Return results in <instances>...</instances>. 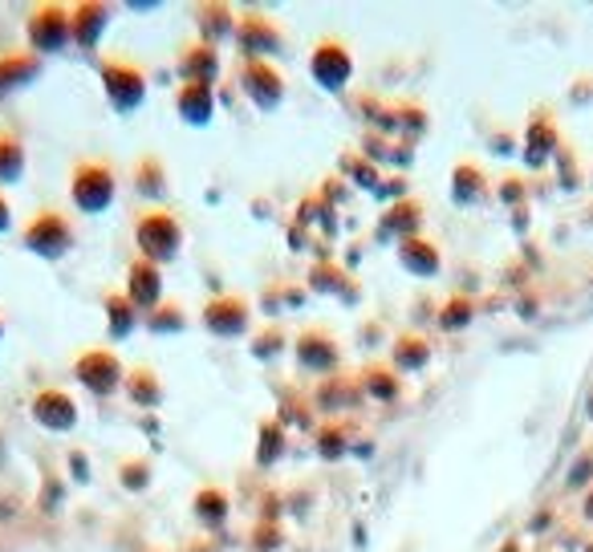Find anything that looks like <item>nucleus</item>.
I'll list each match as a JSON object with an SVG mask.
<instances>
[{"label": "nucleus", "mask_w": 593, "mask_h": 552, "mask_svg": "<svg viewBox=\"0 0 593 552\" xmlns=\"http://www.w3.org/2000/svg\"><path fill=\"white\" fill-rule=\"evenodd\" d=\"M98 77H103V94L110 110L122 118L139 115L142 102H147V69L139 62H130V57H98Z\"/></svg>", "instance_id": "1"}, {"label": "nucleus", "mask_w": 593, "mask_h": 552, "mask_svg": "<svg viewBox=\"0 0 593 552\" xmlns=\"http://www.w3.org/2000/svg\"><path fill=\"white\" fill-rule=\"evenodd\" d=\"M118 199V180L115 167L106 159H78L69 171V204L78 207L82 216H103Z\"/></svg>", "instance_id": "2"}, {"label": "nucleus", "mask_w": 593, "mask_h": 552, "mask_svg": "<svg viewBox=\"0 0 593 552\" xmlns=\"http://www.w3.org/2000/svg\"><path fill=\"white\" fill-rule=\"evenodd\" d=\"M134 245H139L142 260L163 269L183 252V224L175 219L171 207H147L134 219Z\"/></svg>", "instance_id": "3"}, {"label": "nucleus", "mask_w": 593, "mask_h": 552, "mask_svg": "<svg viewBox=\"0 0 593 552\" xmlns=\"http://www.w3.org/2000/svg\"><path fill=\"white\" fill-rule=\"evenodd\" d=\"M74 240H78V236H74V224H69V216L57 212V207L33 212L29 224L21 228V248L37 260H62L65 252L74 248Z\"/></svg>", "instance_id": "4"}, {"label": "nucleus", "mask_w": 593, "mask_h": 552, "mask_svg": "<svg viewBox=\"0 0 593 552\" xmlns=\"http://www.w3.org/2000/svg\"><path fill=\"white\" fill-rule=\"evenodd\" d=\"M29 53L37 57H57L74 45V29H69V4H37L25 17Z\"/></svg>", "instance_id": "5"}, {"label": "nucleus", "mask_w": 593, "mask_h": 552, "mask_svg": "<svg viewBox=\"0 0 593 552\" xmlns=\"http://www.w3.org/2000/svg\"><path fill=\"white\" fill-rule=\"evenodd\" d=\"M74 378H78L94 399H110L118 386L127 382V366L118 361V354L110 346H94L82 349L78 361H74Z\"/></svg>", "instance_id": "6"}, {"label": "nucleus", "mask_w": 593, "mask_h": 552, "mask_svg": "<svg viewBox=\"0 0 593 552\" xmlns=\"http://www.w3.org/2000/svg\"><path fill=\"white\" fill-rule=\"evenodd\" d=\"M310 77L330 94H342L354 77V57L337 37H322L310 53Z\"/></svg>", "instance_id": "7"}, {"label": "nucleus", "mask_w": 593, "mask_h": 552, "mask_svg": "<svg viewBox=\"0 0 593 552\" xmlns=\"http://www.w3.org/2000/svg\"><path fill=\"white\" fill-rule=\"evenodd\" d=\"M204 329L219 342H236L252 329V305L236 293H219L204 305Z\"/></svg>", "instance_id": "8"}, {"label": "nucleus", "mask_w": 593, "mask_h": 552, "mask_svg": "<svg viewBox=\"0 0 593 552\" xmlns=\"http://www.w3.org/2000/svg\"><path fill=\"white\" fill-rule=\"evenodd\" d=\"M236 45L245 53V62H269L272 53L284 50V33L277 29L272 17L240 13L236 17Z\"/></svg>", "instance_id": "9"}, {"label": "nucleus", "mask_w": 593, "mask_h": 552, "mask_svg": "<svg viewBox=\"0 0 593 552\" xmlns=\"http://www.w3.org/2000/svg\"><path fill=\"white\" fill-rule=\"evenodd\" d=\"M293 361L305 374H330L334 378L337 366H342V349H337V337L322 325H310L305 334H296L293 342Z\"/></svg>", "instance_id": "10"}, {"label": "nucleus", "mask_w": 593, "mask_h": 552, "mask_svg": "<svg viewBox=\"0 0 593 552\" xmlns=\"http://www.w3.org/2000/svg\"><path fill=\"white\" fill-rule=\"evenodd\" d=\"M240 90L260 115H272L284 102V77L272 62H245L240 65Z\"/></svg>", "instance_id": "11"}, {"label": "nucleus", "mask_w": 593, "mask_h": 552, "mask_svg": "<svg viewBox=\"0 0 593 552\" xmlns=\"http://www.w3.org/2000/svg\"><path fill=\"white\" fill-rule=\"evenodd\" d=\"M29 414H33V423L45 426V431H53V435H65V431H74V426H78V402L69 399L65 390H53V386L33 394Z\"/></svg>", "instance_id": "12"}, {"label": "nucleus", "mask_w": 593, "mask_h": 552, "mask_svg": "<svg viewBox=\"0 0 593 552\" xmlns=\"http://www.w3.org/2000/svg\"><path fill=\"white\" fill-rule=\"evenodd\" d=\"M127 301L139 313H151L155 305H163V269L159 264H151V260H142V257H134L127 264Z\"/></svg>", "instance_id": "13"}, {"label": "nucleus", "mask_w": 593, "mask_h": 552, "mask_svg": "<svg viewBox=\"0 0 593 552\" xmlns=\"http://www.w3.org/2000/svg\"><path fill=\"white\" fill-rule=\"evenodd\" d=\"M553 154H561V127L545 110H537L525 127V167L541 171Z\"/></svg>", "instance_id": "14"}, {"label": "nucleus", "mask_w": 593, "mask_h": 552, "mask_svg": "<svg viewBox=\"0 0 593 552\" xmlns=\"http://www.w3.org/2000/svg\"><path fill=\"white\" fill-rule=\"evenodd\" d=\"M69 29H74V45L78 50H98L103 33L110 29V4H103V0L69 4Z\"/></svg>", "instance_id": "15"}, {"label": "nucleus", "mask_w": 593, "mask_h": 552, "mask_svg": "<svg viewBox=\"0 0 593 552\" xmlns=\"http://www.w3.org/2000/svg\"><path fill=\"white\" fill-rule=\"evenodd\" d=\"M395 257H399V264L411 277H419V281H431V277H439L443 272V252H439V245L431 240V236H411V240H399V248H395Z\"/></svg>", "instance_id": "16"}, {"label": "nucleus", "mask_w": 593, "mask_h": 552, "mask_svg": "<svg viewBox=\"0 0 593 552\" xmlns=\"http://www.w3.org/2000/svg\"><path fill=\"white\" fill-rule=\"evenodd\" d=\"M419 231H423V204L411 199V195L399 199V204H390L387 212H382V219H378V236H382V240L395 236V245H399V240H411Z\"/></svg>", "instance_id": "17"}, {"label": "nucleus", "mask_w": 593, "mask_h": 552, "mask_svg": "<svg viewBox=\"0 0 593 552\" xmlns=\"http://www.w3.org/2000/svg\"><path fill=\"white\" fill-rule=\"evenodd\" d=\"M175 115L187 127H207L212 115H216V90L204 86V82H183L180 90H175Z\"/></svg>", "instance_id": "18"}, {"label": "nucleus", "mask_w": 593, "mask_h": 552, "mask_svg": "<svg viewBox=\"0 0 593 552\" xmlns=\"http://www.w3.org/2000/svg\"><path fill=\"white\" fill-rule=\"evenodd\" d=\"M41 74V57L37 53H0V98H9V94L25 90L33 86Z\"/></svg>", "instance_id": "19"}, {"label": "nucleus", "mask_w": 593, "mask_h": 552, "mask_svg": "<svg viewBox=\"0 0 593 552\" xmlns=\"http://www.w3.org/2000/svg\"><path fill=\"white\" fill-rule=\"evenodd\" d=\"M452 199L460 207H479L488 199V175L479 167L476 159H464V163H455L452 171Z\"/></svg>", "instance_id": "20"}, {"label": "nucleus", "mask_w": 593, "mask_h": 552, "mask_svg": "<svg viewBox=\"0 0 593 552\" xmlns=\"http://www.w3.org/2000/svg\"><path fill=\"white\" fill-rule=\"evenodd\" d=\"M180 77H183V82H204V86H212V82L219 77L216 45H207V41H192V45H183Z\"/></svg>", "instance_id": "21"}, {"label": "nucleus", "mask_w": 593, "mask_h": 552, "mask_svg": "<svg viewBox=\"0 0 593 552\" xmlns=\"http://www.w3.org/2000/svg\"><path fill=\"white\" fill-rule=\"evenodd\" d=\"M127 399L139 407V411H159L163 407V399H168V390H163V382H159V374L151 370V366H134V370H127Z\"/></svg>", "instance_id": "22"}, {"label": "nucleus", "mask_w": 593, "mask_h": 552, "mask_svg": "<svg viewBox=\"0 0 593 552\" xmlns=\"http://www.w3.org/2000/svg\"><path fill=\"white\" fill-rule=\"evenodd\" d=\"M195 25H200V41H207V45L236 37V13L228 4H200L195 9Z\"/></svg>", "instance_id": "23"}, {"label": "nucleus", "mask_w": 593, "mask_h": 552, "mask_svg": "<svg viewBox=\"0 0 593 552\" xmlns=\"http://www.w3.org/2000/svg\"><path fill=\"white\" fill-rule=\"evenodd\" d=\"M354 382H358L362 399H370V402H395L402 394V382L395 378V366H366Z\"/></svg>", "instance_id": "24"}, {"label": "nucleus", "mask_w": 593, "mask_h": 552, "mask_svg": "<svg viewBox=\"0 0 593 552\" xmlns=\"http://www.w3.org/2000/svg\"><path fill=\"white\" fill-rule=\"evenodd\" d=\"M427 361H431V342L419 334H402L395 337V346H390V366L399 374H419L427 370Z\"/></svg>", "instance_id": "25"}, {"label": "nucleus", "mask_w": 593, "mask_h": 552, "mask_svg": "<svg viewBox=\"0 0 593 552\" xmlns=\"http://www.w3.org/2000/svg\"><path fill=\"white\" fill-rule=\"evenodd\" d=\"M103 313H106V337H110V342L130 337L134 334V325H139V309L130 305L127 293H106Z\"/></svg>", "instance_id": "26"}, {"label": "nucleus", "mask_w": 593, "mask_h": 552, "mask_svg": "<svg viewBox=\"0 0 593 552\" xmlns=\"http://www.w3.org/2000/svg\"><path fill=\"white\" fill-rule=\"evenodd\" d=\"M25 142L17 139V130L0 127V187H13V183L25 180Z\"/></svg>", "instance_id": "27"}, {"label": "nucleus", "mask_w": 593, "mask_h": 552, "mask_svg": "<svg viewBox=\"0 0 593 552\" xmlns=\"http://www.w3.org/2000/svg\"><path fill=\"white\" fill-rule=\"evenodd\" d=\"M192 512L195 520L204 528H219L224 520H228V512H233V504H228V496H224V488H200L195 491V500H192Z\"/></svg>", "instance_id": "28"}, {"label": "nucleus", "mask_w": 593, "mask_h": 552, "mask_svg": "<svg viewBox=\"0 0 593 552\" xmlns=\"http://www.w3.org/2000/svg\"><path fill=\"white\" fill-rule=\"evenodd\" d=\"M342 180H349V187H362V192H378L382 171H378V163H370L362 151H346L342 154Z\"/></svg>", "instance_id": "29"}, {"label": "nucleus", "mask_w": 593, "mask_h": 552, "mask_svg": "<svg viewBox=\"0 0 593 552\" xmlns=\"http://www.w3.org/2000/svg\"><path fill=\"white\" fill-rule=\"evenodd\" d=\"M358 399H362L358 382H349V378H342V374H334V378L322 382V390H317L322 411H346V407H358Z\"/></svg>", "instance_id": "30"}, {"label": "nucleus", "mask_w": 593, "mask_h": 552, "mask_svg": "<svg viewBox=\"0 0 593 552\" xmlns=\"http://www.w3.org/2000/svg\"><path fill=\"white\" fill-rule=\"evenodd\" d=\"M284 423L281 419H265L260 423V431H257V463L260 467H272V463H281V455H284Z\"/></svg>", "instance_id": "31"}, {"label": "nucleus", "mask_w": 593, "mask_h": 552, "mask_svg": "<svg viewBox=\"0 0 593 552\" xmlns=\"http://www.w3.org/2000/svg\"><path fill=\"white\" fill-rule=\"evenodd\" d=\"M147 329L151 334H183L187 329V313H183L180 301H163V305H155L151 313H147Z\"/></svg>", "instance_id": "32"}, {"label": "nucleus", "mask_w": 593, "mask_h": 552, "mask_svg": "<svg viewBox=\"0 0 593 552\" xmlns=\"http://www.w3.org/2000/svg\"><path fill=\"white\" fill-rule=\"evenodd\" d=\"M310 289L313 293H342V296H354V284L349 277L337 264H313V277H310Z\"/></svg>", "instance_id": "33"}, {"label": "nucleus", "mask_w": 593, "mask_h": 552, "mask_svg": "<svg viewBox=\"0 0 593 552\" xmlns=\"http://www.w3.org/2000/svg\"><path fill=\"white\" fill-rule=\"evenodd\" d=\"M472 317H476V309H472V301H467V296H452V301L443 305V313H439V329H443V334L467 329V325H472Z\"/></svg>", "instance_id": "34"}, {"label": "nucleus", "mask_w": 593, "mask_h": 552, "mask_svg": "<svg viewBox=\"0 0 593 552\" xmlns=\"http://www.w3.org/2000/svg\"><path fill=\"white\" fill-rule=\"evenodd\" d=\"M139 192L151 195V199L168 192V171H163V163H159V159H151V154L139 163Z\"/></svg>", "instance_id": "35"}, {"label": "nucleus", "mask_w": 593, "mask_h": 552, "mask_svg": "<svg viewBox=\"0 0 593 552\" xmlns=\"http://www.w3.org/2000/svg\"><path fill=\"white\" fill-rule=\"evenodd\" d=\"M346 426L342 423H334V426H325L322 435H317V455H322V459H342V455H346Z\"/></svg>", "instance_id": "36"}, {"label": "nucleus", "mask_w": 593, "mask_h": 552, "mask_svg": "<svg viewBox=\"0 0 593 552\" xmlns=\"http://www.w3.org/2000/svg\"><path fill=\"white\" fill-rule=\"evenodd\" d=\"M277 354H284V334L281 329H260V334L252 337V358L272 361Z\"/></svg>", "instance_id": "37"}, {"label": "nucleus", "mask_w": 593, "mask_h": 552, "mask_svg": "<svg viewBox=\"0 0 593 552\" xmlns=\"http://www.w3.org/2000/svg\"><path fill=\"white\" fill-rule=\"evenodd\" d=\"M122 488L127 491H147V484H151V463L147 459H127L122 463Z\"/></svg>", "instance_id": "38"}, {"label": "nucleus", "mask_w": 593, "mask_h": 552, "mask_svg": "<svg viewBox=\"0 0 593 552\" xmlns=\"http://www.w3.org/2000/svg\"><path fill=\"white\" fill-rule=\"evenodd\" d=\"M402 192H407V183H402L399 180V175H395V183H378V199H395V204H399V199H407V195H402Z\"/></svg>", "instance_id": "39"}, {"label": "nucleus", "mask_w": 593, "mask_h": 552, "mask_svg": "<svg viewBox=\"0 0 593 552\" xmlns=\"http://www.w3.org/2000/svg\"><path fill=\"white\" fill-rule=\"evenodd\" d=\"M500 195H504V204H520V195H525V183H520V180H516V175H513V180H508V183H504V187H500Z\"/></svg>", "instance_id": "40"}, {"label": "nucleus", "mask_w": 593, "mask_h": 552, "mask_svg": "<svg viewBox=\"0 0 593 552\" xmlns=\"http://www.w3.org/2000/svg\"><path fill=\"white\" fill-rule=\"evenodd\" d=\"M13 228V204L4 199V192H0V236Z\"/></svg>", "instance_id": "41"}, {"label": "nucleus", "mask_w": 593, "mask_h": 552, "mask_svg": "<svg viewBox=\"0 0 593 552\" xmlns=\"http://www.w3.org/2000/svg\"><path fill=\"white\" fill-rule=\"evenodd\" d=\"M74 479H78V484H86V479H90V472H86V459H82V451H74Z\"/></svg>", "instance_id": "42"}, {"label": "nucleus", "mask_w": 593, "mask_h": 552, "mask_svg": "<svg viewBox=\"0 0 593 552\" xmlns=\"http://www.w3.org/2000/svg\"><path fill=\"white\" fill-rule=\"evenodd\" d=\"M496 154H513V134H496Z\"/></svg>", "instance_id": "43"}, {"label": "nucleus", "mask_w": 593, "mask_h": 552, "mask_svg": "<svg viewBox=\"0 0 593 552\" xmlns=\"http://www.w3.org/2000/svg\"><path fill=\"white\" fill-rule=\"evenodd\" d=\"M585 516H590V520H593V491H590V496H585Z\"/></svg>", "instance_id": "44"}, {"label": "nucleus", "mask_w": 593, "mask_h": 552, "mask_svg": "<svg viewBox=\"0 0 593 552\" xmlns=\"http://www.w3.org/2000/svg\"><path fill=\"white\" fill-rule=\"evenodd\" d=\"M0 342H4V322H0Z\"/></svg>", "instance_id": "45"}, {"label": "nucleus", "mask_w": 593, "mask_h": 552, "mask_svg": "<svg viewBox=\"0 0 593 552\" xmlns=\"http://www.w3.org/2000/svg\"><path fill=\"white\" fill-rule=\"evenodd\" d=\"M590 180H593V175H590Z\"/></svg>", "instance_id": "46"}]
</instances>
